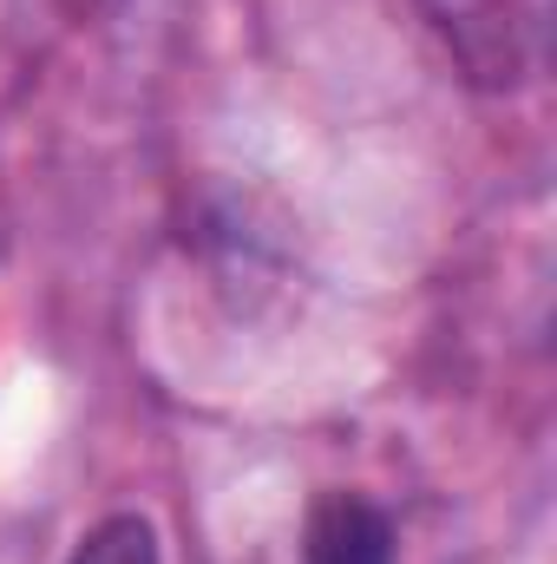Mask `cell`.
I'll return each instance as SVG.
<instances>
[{
    "mask_svg": "<svg viewBox=\"0 0 557 564\" xmlns=\"http://www.w3.org/2000/svg\"><path fill=\"white\" fill-rule=\"evenodd\" d=\"M459 73L485 93H505L532 73L538 0H419Z\"/></svg>",
    "mask_w": 557,
    "mask_h": 564,
    "instance_id": "cell-1",
    "label": "cell"
},
{
    "mask_svg": "<svg viewBox=\"0 0 557 564\" xmlns=\"http://www.w3.org/2000/svg\"><path fill=\"white\" fill-rule=\"evenodd\" d=\"M302 564H394V525L361 492H328L308 512Z\"/></svg>",
    "mask_w": 557,
    "mask_h": 564,
    "instance_id": "cell-2",
    "label": "cell"
},
{
    "mask_svg": "<svg viewBox=\"0 0 557 564\" xmlns=\"http://www.w3.org/2000/svg\"><path fill=\"white\" fill-rule=\"evenodd\" d=\"M73 564H157V532L139 512H119V519H106L79 539Z\"/></svg>",
    "mask_w": 557,
    "mask_h": 564,
    "instance_id": "cell-3",
    "label": "cell"
}]
</instances>
